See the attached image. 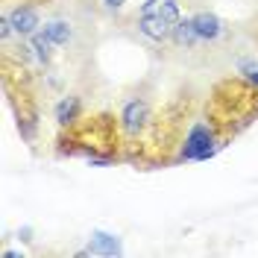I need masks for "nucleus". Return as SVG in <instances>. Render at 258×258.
<instances>
[{"label": "nucleus", "mask_w": 258, "mask_h": 258, "mask_svg": "<svg viewBox=\"0 0 258 258\" xmlns=\"http://www.w3.org/2000/svg\"><path fill=\"white\" fill-rule=\"evenodd\" d=\"M159 3H161V0H147L144 6H141V15H147V12H156V9H159Z\"/></svg>", "instance_id": "obj_12"}, {"label": "nucleus", "mask_w": 258, "mask_h": 258, "mask_svg": "<svg viewBox=\"0 0 258 258\" xmlns=\"http://www.w3.org/2000/svg\"><path fill=\"white\" fill-rule=\"evenodd\" d=\"M32 47H35V53H38V59H44V62H47L53 41H50V35L44 30H41V32H32Z\"/></svg>", "instance_id": "obj_9"}, {"label": "nucleus", "mask_w": 258, "mask_h": 258, "mask_svg": "<svg viewBox=\"0 0 258 258\" xmlns=\"http://www.w3.org/2000/svg\"><path fill=\"white\" fill-rule=\"evenodd\" d=\"M74 114H77V97H68V100H62V103L56 106V120H59V123L74 120Z\"/></svg>", "instance_id": "obj_10"}, {"label": "nucleus", "mask_w": 258, "mask_h": 258, "mask_svg": "<svg viewBox=\"0 0 258 258\" xmlns=\"http://www.w3.org/2000/svg\"><path fill=\"white\" fill-rule=\"evenodd\" d=\"M138 30L144 32L147 38H153V41H164V38L173 32V24L164 21L159 12H147V15H141V21H138Z\"/></svg>", "instance_id": "obj_2"}, {"label": "nucleus", "mask_w": 258, "mask_h": 258, "mask_svg": "<svg viewBox=\"0 0 258 258\" xmlns=\"http://www.w3.org/2000/svg\"><path fill=\"white\" fill-rule=\"evenodd\" d=\"M88 252H94V255H120V241L109 232H94Z\"/></svg>", "instance_id": "obj_6"}, {"label": "nucleus", "mask_w": 258, "mask_h": 258, "mask_svg": "<svg viewBox=\"0 0 258 258\" xmlns=\"http://www.w3.org/2000/svg\"><path fill=\"white\" fill-rule=\"evenodd\" d=\"M170 35H173V41H176L179 47L194 44V41H203V38L197 35V27H194L191 18H188V21H182V18H179L176 24H173V32H170Z\"/></svg>", "instance_id": "obj_7"}, {"label": "nucleus", "mask_w": 258, "mask_h": 258, "mask_svg": "<svg viewBox=\"0 0 258 258\" xmlns=\"http://www.w3.org/2000/svg\"><path fill=\"white\" fill-rule=\"evenodd\" d=\"M44 32L50 35V41L53 44H68V38H71V27H68V21H50Z\"/></svg>", "instance_id": "obj_8"}, {"label": "nucleus", "mask_w": 258, "mask_h": 258, "mask_svg": "<svg viewBox=\"0 0 258 258\" xmlns=\"http://www.w3.org/2000/svg\"><path fill=\"white\" fill-rule=\"evenodd\" d=\"M214 135H211V129L206 123H197V126L188 132V138H185V150H182V159H209L214 156Z\"/></svg>", "instance_id": "obj_1"}, {"label": "nucleus", "mask_w": 258, "mask_h": 258, "mask_svg": "<svg viewBox=\"0 0 258 258\" xmlns=\"http://www.w3.org/2000/svg\"><path fill=\"white\" fill-rule=\"evenodd\" d=\"M12 21V27H15L18 35H32V32L38 30V12L35 9H27V6H18L15 12L9 15Z\"/></svg>", "instance_id": "obj_4"}, {"label": "nucleus", "mask_w": 258, "mask_h": 258, "mask_svg": "<svg viewBox=\"0 0 258 258\" xmlns=\"http://www.w3.org/2000/svg\"><path fill=\"white\" fill-rule=\"evenodd\" d=\"M246 77H249V82H255V85H258V71H252V74H246Z\"/></svg>", "instance_id": "obj_14"}, {"label": "nucleus", "mask_w": 258, "mask_h": 258, "mask_svg": "<svg viewBox=\"0 0 258 258\" xmlns=\"http://www.w3.org/2000/svg\"><path fill=\"white\" fill-rule=\"evenodd\" d=\"M194 27H197V35L203 38V41H214L220 32H223V24H220V18L211 15V12H200V15H194Z\"/></svg>", "instance_id": "obj_3"}, {"label": "nucleus", "mask_w": 258, "mask_h": 258, "mask_svg": "<svg viewBox=\"0 0 258 258\" xmlns=\"http://www.w3.org/2000/svg\"><path fill=\"white\" fill-rule=\"evenodd\" d=\"M106 6H109V9H120V6H123V0H106Z\"/></svg>", "instance_id": "obj_13"}, {"label": "nucleus", "mask_w": 258, "mask_h": 258, "mask_svg": "<svg viewBox=\"0 0 258 258\" xmlns=\"http://www.w3.org/2000/svg\"><path fill=\"white\" fill-rule=\"evenodd\" d=\"M164 21H170V24H176L179 21V3L176 0H161L159 3V9H156Z\"/></svg>", "instance_id": "obj_11"}, {"label": "nucleus", "mask_w": 258, "mask_h": 258, "mask_svg": "<svg viewBox=\"0 0 258 258\" xmlns=\"http://www.w3.org/2000/svg\"><path fill=\"white\" fill-rule=\"evenodd\" d=\"M144 120H147V106H144V103H141V100H132V103H126V109H123V129H126L129 135L141 132Z\"/></svg>", "instance_id": "obj_5"}]
</instances>
